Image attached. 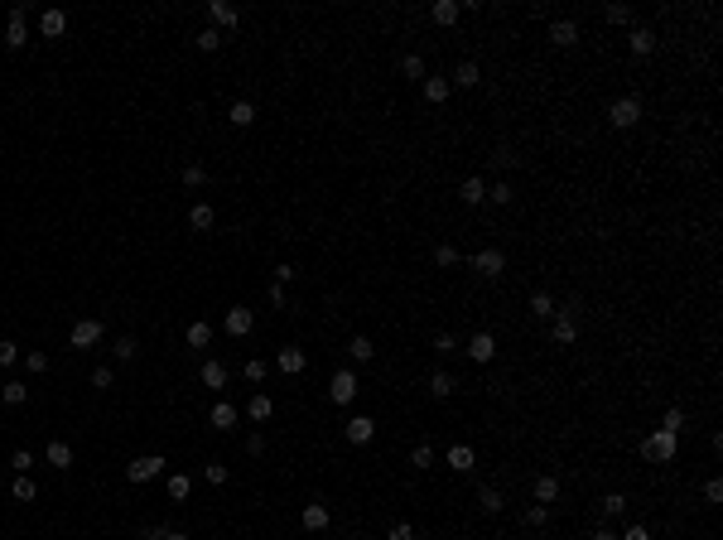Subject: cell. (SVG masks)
Segmentation results:
<instances>
[{"mask_svg": "<svg viewBox=\"0 0 723 540\" xmlns=\"http://www.w3.org/2000/svg\"><path fill=\"white\" fill-rule=\"evenodd\" d=\"M102 333H107V324H102V319H78V324L68 328V343H73L78 352H87V348H97V343H102Z\"/></svg>", "mask_w": 723, "mask_h": 540, "instance_id": "6da1fadb", "label": "cell"}, {"mask_svg": "<svg viewBox=\"0 0 723 540\" xmlns=\"http://www.w3.org/2000/svg\"><path fill=\"white\" fill-rule=\"evenodd\" d=\"M608 121H613L617 131H632V126L642 121V102H637V97H617L613 107H608Z\"/></svg>", "mask_w": 723, "mask_h": 540, "instance_id": "7a4b0ae2", "label": "cell"}, {"mask_svg": "<svg viewBox=\"0 0 723 540\" xmlns=\"http://www.w3.org/2000/svg\"><path fill=\"white\" fill-rule=\"evenodd\" d=\"M574 309H579V304H569V309H555V328H550V338H555L560 348L579 343V319H574Z\"/></svg>", "mask_w": 723, "mask_h": 540, "instance_id": "3957f363", "label": "cell"}, {"mask_svg": "<svg viewBox=\"0 0 723 540\" xmlns=\"http://www.w3.org/2000/svg\"><path fill=\"white\" fill-rule=\"evenodd\" d=\"M328 401L333 405H352L357 401V372H333V381H328Z\"/></svg>", "mask_w": 723, "mask_h": 540, "instance_id": "277c9868", "label": "cell"}, {"mask_svg": "<svg viewBox=\"0 0 723 540\" xmlns=\"http://www.w3.org/2000/svg\"><path fill=\"white\" fill-rule=\"evenodd\" d=\"M473 270H478L482 280H497V275L507 270V256H502V246H482L478 256H473Z\"/></svg>", "mask_w": 723, "mask_h": 540, "instance_id": "5b68a950", "label": "cell"}, {"mask_svg": "<svg viewBox=\"0 0 723 540\" xmlns=\"http://www.w3.org/2000/svg\"><path fill=\"white\" fill-rule=\"evenodd\" d=\"M222 328H227V338H246V333L256 328V309L232 304V309H227V319H222Z\"/></svg>", "mask_w": 723, "mask_h": 540, "instance_id": "8992f818", "label": "cell"}, {"mask_svg": "<svg viewBox=\"0 0 723 540\" xmlns=\"http://www.w3.org/2000/svg\"><path fill=\"white\" fill-rule=\"evenodd\" d=\"M642 454H646V459H651V463H670V459H675V434H666V430L646 434Z\"/></svg>", "mask_w": 723, "mask_h": 540, "instance_id": "52a82bcc", "label": "cell"}, {"mask_svg": "<svg viewBox=\"0 0 723 540\" xmlns=\"http://www.w3.org/2000/svg\"><path fill=\"white\" fill-rule=\"evenodd\" d=\"M164 473V459L160 454H140V459H131V468H126V478L131 483H155Z\"/></svg>", "mask_w": 723, "mask_h": 540, "instance_id": "ba28073f", "label": "cell"}, {"mask_svg": "<svg viewBox=\"0 0 723 540\" xmlns=\"http://www.w3.org/2000/svg\"><path fill=\"white\" fill-rule=\"evenodd\" d=\"M29 10H34V5H25V0L10 10V25H5V44H10V49H25V44H29V29H25Z\"/></svg>", "mask_w": 723, "mask_h": 540, "instance_id": "9c48e42d", "label": "cell"}, {"mask_svg": "<svg viewBox=\"0 0 723 540\" xmlns=\"http://www.w3.org/2000/svg\"><path fill=\"white\" fill-rule=\"evenodd\" d=\"M343 434H348V444L362 449V444H372V439H376V420H372V415H352Z\"/></svg>", "mask_w": 723, "mask_h": 540, "instance_id": "30bf717a", "label": "cell"}, {"mask_svg": "<svg viewBox=\"0 0 723 540\" xmlns=\"http://www.w3.org/2000/svg\"><path fill=\"white\" fill-rule=\"evenodd\" d=\"M468 357H473V362H482V367H487V362H492V357H497V338H492V333H487V328H482V333H473V338H468Z\"/></svg>", "mask_w": 723, "mask_h": 540, "instance_id": "8fae6325", "label": "cell"}, {"mask_svg": "<svg viewBox=\"0 0 723 540\" xmlns=\"http://www.w3.org/2000/svg\"><path fill=\"white\" fill-rule=\"evenodd\" d=\"M208 20H213V29L222 34V29H237L241 10H237V5H227V0H213V5H208Z\"/></svg>", "mask_w": 723, "mask_h": 540, "instance_id": "7c38bea8", "label": "cell"}, {"mask_svg": "<svg viewBox=\"0 0 723 540\" xmlns=\"http://www.w3.org/2000/svg\"><path fill=\"white\" fill-rule=\"evenodd\" d=\"M444 463H449L454 473H473V468H478V454H473V444H449Z\"/></svg>", "mask_w": 723, "mask_h": 540, "instance_id": "4fadbf2b", "label": "cell"}, {"mask_svg": "<svg viewBox=\"0 0 723 540\" xmlns=\"http://www.w3.org/2000/svg\"><path fill=\"white\" fill-rule=\"evenodd\" d=\"M44 463L58 468V473H68V468H73V444H68V439H54V444L44 449Z\"/></svg>", "mask_w": 723, "mask_h": 540, "instance_id": "5bb4252c", "label": "cell"}, {"mask_svg": "<svg viewBox=\"0 0 723 540\" xmlns=\"http://www.w3.org/2000/svg\"><path fill=\"white\" fill-rule=\"evenodd\" d=\"M275 367H280L285 377H299V372L309 367V357H304V348H280V357H275Z\"/></svg>", "mask_w": 723, "mask_h": 540, "instance_id": "9a60e30c", "label": "cell"}, {"mask_svg": "<svg viewBox=\"0 0 723 540\" xmlns=\"http://www.w3.org/2000/svg\"><path fill=\"white\" fill-rule=\"evenodd\" d=\"M550 44H555V49H574V44H579V25H574V20H555V25H550Z\"/></svg>", "mask_w": 723, "mask_h": 540, "instance_id": "2e32d148", "label": "cell"}, {"mask_svg": "<svg viewBox=\"0 0 723 540\" xmlns=\"http://www.w3.org/2000/svg\"><path fill=\"white\" fill-rule=\"evenodd\" d=\"M299 521H304V531H328V521H333V512H328L323 502H309V507L299 512Z\"/></svg>", "mask_w": 723, "mask_h": 540, "instance_id": "e0dca14e", "label": "cell"}, {"mask_svg": "<svg viewBox=\"0 0 723 540\" xmlns=\"http://www.w3.org/2000/svg\"><path fill=\"white\" fill-rule=\"evenodd\" d=\"M536 502H540V507L560 502V478H555V473H540V478H536Z\"/></svg>", "mask_w": 723, "mask_h": 540, "instance_id": "ac0fdd59", "label": "cell"}, {"mask_svg": "<svg viewBox=\"0 0 723 540\" xmlns=\"http://www.w3.org/2000/svg\"><path fill=\"white\" fill-rule=\"evenodd\" d=\"M246 415H251V420H256V425H266L270 415H275V401H270L266 391H256V396H251V401H246Z\"/></svg>", "mask_w": 723, "mask_h": 540, "instance_id": "d6986e66", "label": "cell"}, {"mask_svg": "<svg viewBox=\"0 0 723 540\" xmlns=\"http://www.w3.org/2000/svg\"><path fill=\"white\" fill-rule=\"evenodd\" d=\"M63 29H68V15H63V10H44V15H39V34H44V39H58Z\"/></svg>", "mask_w": 723, "mask_h": 540, "instance_id": "ffe728a7", "label": "cell"}, {"mask_svg": "<svg viewBox=\"0 0 723 540\" xmlns=\"http://www.w3.org/2000/svg\"><path fill=\"white\" fill-rule=\"evenodd\" d=\"M198 381H203L208 391H222V386H227V367H222V362L213 357V362H203V372H198Z\"/></svg>", "mask_w": 723, "mask_h": 540, "instance_id": "44dd1931", "label": "cell"}, {"mask_svg": "<svg viewBox=\"0 0 723 540\" xmlns=\"http://www.w3.org/2000/svg\"><path fill=\"white\" fill-rule=\"evenodd\" d=\"M213 222H217V213L208 208V203H193V208H188V227H193V232H213Z\"/></svg>", "mask_w": 723, "mask_h": 540, "instance_id": "7402d4cb", "label": "cell"}, {"mask_svg": "<svg viewBox=\"0 0 723 540\" xmlns=\"http://www.w3.org/2000/svg\"><path fill=\"white\" fill-rule=\"evenodd\" d=\"M449 92H454V82H449V78H425V102L444 107V102H449Z\"/></svg>", "mask_w": 723, "mask_h": 540, "instance_id": "603a6c76", "label": "cell"}, {"mask_svg": "<svg viewBox=\"0 0 723 540\" xmlns=\"http://www.w3.org/2000/svg\"><path fill=\"white\" fill-rule=\"evenodd\" d=\"M429 15H434V25H458L463 5H458V0H434V10H429Z\"/></svg>", "mask_w": 723, "mask_h": 540, "instance_id": "cb8c5ba5", "label": "cell"}, {"mask_svg": "<svg viewBox=\"0 0 723 540\" xmlns=\"http://www.w3.org/2000/svg\"><path fill=\"white\" fill-rule=\"evenodd\" d=\"M454 391H458L454 372H434V377H429V396H439V401H449Z\"/></svg>", "mask_w": 723, "mask_h": 540, "instance_id": "d4e9b609", "label": "cell"}, {"mask_svg": "<svg viewBox=\"0 0 723 540\" xmlns=\"http://www.w3.org/2000/svg\"><path fill=\"white\" fill-rule=\"evenodd\" d=\"M208 420H213V430H232V425H237V405H232V401H217Z\"/></svg>", "mask_w": 723, "mask_h": 540, "instance_id": "484cf974", "label": "cell"}, {"mask_svg": "<svg viewBox=\"0 0 723 540\" xmlns=\"http://www.w3.org/2000/svg\"><path fill=\"white\" fill-rule=\"evenodd\" d=\"M627 44H632V54H637V58H651V54H656V34H651V29H632V39H627Z\"/></svg>", "mask_w": 723, "mask_h": 540, "instance_id": "4316f807", "label": "cell"}, {"mask_svg": "<svg viewBox=\"0 0 723 540\" xmlns=\"http://www.w3.org/2000/svg\"><path fill=\"white\" fill-rule=\"evenodd\" d=\"M184 338H188V348H208V343H213V324H203V319H193V324H188V333H184Z\"/></svg>", "mask_w": 723, "mask_h": 540, "instance_id": "83f0119b", "label": "cell"}, {"mask_svg": "<svg viewBox=\"0 0 723 540\" xmlns=\"http://www.w3.org/2000/svg\"><path fill=\"white\" fill-rule=\"evenodd\" d=\"M598 512L608 516V521H617V516L627 512V497H622V492H608V497H598Z\"/></svg>", "mask_w": 723, "mask_h": 540, "instance_id": "f1b7e54d", "label": "cell"}, {"mask_svg": "<svg viewBox=\"0 0 723 540\" xmlns=\"http://www.w3.org/2000/svg\"><path fill=\"white\" fill-rule=\"evenodd\" d=\"M0 401H5V405H25L29 401V386H25V381H5V386H0Z\"/></svg>", "mask_w": 723, "mask_h": 540, "instance_id": "f546056e", "label": "cell"}, {"mask_svg": "<svg viewBox=\"0 0 723 540\" xmlns=\"http://www.w3.org/2000/svg\"><path fill=\"white\" fill-rule=\"evenodd\" d=\"M348 352H352V362H372V357H376V343H372V338H362V333H357V338H352V343H348Z\"/></svg>", "mask_w": 723, "mask_h": 540, "instance_id": "4dcf8cb0", "label": "cell"}, {"mask_svg": "<svg viewBox=\"0 0 723 540\" xmlns=\"http://www.w3.org/2000/svg\"><path fill=\"white\" fill-rule=\"evenodd\" d=\"M478 82H482V68H478V63H458L454 87H478Z\"/></svg>", "mask_w": 723, "mask_h": 540, "instance_id": "1f68e13d", "label": "cell"}, {"mask_svg": "<svg viewBox=\"0 0 723 540\" xmlns=\"http://www.w3.org/2000/svg\"><path fill=\"white\" fill-rule=\"evenodd\" d=\"M531 309H536V319H555V309H560V304L545 295V290H536V295H531Z\"/></svg>", "mask_w": 723, "mask_h": 540, "instance_id": "d6a6232c", "label": "cell"}, {"mask_svg": "<svg viewBox=\"0 0 723 540\" xmlns=\"http://www.w3.org/2000/svg\"><path fill=\"white\" fill-rule=\"evenodd\" d=\"M188 492H193V478H188V473H174V478H169V497H174V502H188Z\"/></svg>", "mask_w": 723, "mask_h": 540, "instance_id": "836d02e7", "label": "cell"}, {"mask_svg": "<svg viewBox=\"0 0 723 540\" xmlns=\"http://www.w3.org/2000/svg\"><path fill=\"white\" fill-rule=\"evenodd\" d=\"M478 507L487 516H497V512H502V492H497V487H482V492H478Z\"/></svg>", "mask_w": 723, "mask_h": 540, "instance_id": "e575fe53", "label": "cell"}, {"mask_svg": "<svg viewBox=\"0 0 723 540\" xmlns=\"http://www.w3.org/2000/svg\"><path fill=\"white\" fill-rule=\"evenodd\" d=\"M193 44H198L203 54H217V49H222V34H217V29L208 25V29H198V39H193Z\"/></svg>", "mask_w": 723, "mask_h": 540, "instance_id": "d590c367", "label": "cell"}, {"mask_svg": "<svg viewBox=\"0 0 723 540\" xmlns=\"http://www.w3.org/2000/svg\"><path fill=\"white\" fill-rule=\"evenodd\" d=\"M661 430H666V434H680V430H685V410H680V405H670L666 415H661Z\"/></svg>", "mask_w": 723, "mask_h": 540, "instance_id": "8d00e7d4", "label": "cell"}, {"mask_svg": "<svg viewBox=\"0 0 723 540\" xmlns=\"http://www.w3.org/2000/svg\"><path fill=\"white\" fill-rule=\"evenodd\" d=\"M401 73H405V78H420V82L429 78V73H425V58H420V54H405L401 58Z\"/></svg>", "mask_w": 723, "mask_h": 540, "instance_id": "74e56055", "label": "cell"}, {"mask_svg": "<svg viewBox=\"0 0 723 540\" xmlns=\"http://www.w3.org/2000/svg\"><path fill=\"white\" fill-rule=\"evenodd\" d=\"M227 116H232V126H251V121H256V107H251V102H232Z\"/></svg>", "mask_w": 723, "mask_h": 540, "instance_id": "f35d334b", "label": "cell"}, {"mask_svg": "<svg viewBox=\"0 0 723 540\" xmlns=\"http://www.w3.org/2000/svg\"><path fill=\"white\" fill-rule=\"evenodd\" d=\"M482 198H487V184H482V179H463V203L473 208V203H482Z\"/></svg>", "mask_w": 723, "mask_h": 540, "instance_id": "ab89813d", "label": "cell"}, {"mask_svg": "<svg viewBox=\"0 0 723 540\" xmlns=\"http://www.w3.org/2000/svg\"><path fill=\"white\" fill-rule=\"evenodd\" d=\"M458 261H463V256H458V246H449V242H444V246H434V266H444V270H449V266H458Z\"/></svg>", "mask_w": 723, "mask_h": 540, "instance_id": "60d3db41", "label": "cell"}, {"mask_svg": "<svg viewBox=\"0 0 723 540\" xmlns=\"http://www.w3.org/2000/svg\"><path fill=\"white\" fill-rule=\"evenodd\" d=\"M487 198H492L497 208H507V203H511V198H516V193H511V184H507V179H497V184L487 189Z\"/></svg>", "mask_w": 723, "mask_h": 540, "instance_id": "b9f144b4", "label": "cell"}, {"mask_svg": "<svg viewBox=\"0 0 723 540\" xmlns=\"http://www.w3.org/2000/svg\"><path fill=\"white\" fill-rule=\"evenodd\" d=\"M10 497H15V502H34V497H39V487L29 483V478H15V487H10Z\"/></svg>", "mask_w": 723, "mask_h": 540, "instance_id": "7bdbcfd3", "label": "cell"}, {"mask_svg": "<svg viewBox=\"0 0 723 540\" xmlns=\"http://www.w3.org/2000/svg\"><path fill=\"white\" fill-rule=\"evenodd\" d=\"M410 463H415L420 473H425V468H434V449H429V444H415V449H410Z\"/></svg>", "mask_w": 723, "mask_h": 540, "instance_id": "ee69618b", "label": "cell"}, {"mask_svg": "<svg viewBox=\"0 0 723 540\" xmlns=\"http://www.w3.org/2000/svg\"><path fill=\"white\" fill-rule=\"evenodd\" d=\"M34 463H39V459H34L29 449H15V454H10V468H15L20 478H25V473H29V468H34Z\"/></svg>", "mask_w": 723, "mask_h": 540, "instance_id": "f6af8a7d", "label": "cell"}, {"mask_svg": "<svg viewBox=\"0 0 723 540\" xmlns=\"http://www.w3.org/2000/svg\"><path fill=\"white\" fill-rule=\"evenodd\" d=\"M184 184L188 189H203V184H208V169H203V164H184Z\"/></svg>", "mask_w": 723, "mask_h": 540, "instance_id": "bcb514c9", "label": "cell"}, {"mask_svg": "<svg viewBox=\"0 0 723 540\" xmlns=\"http://www.w3.org/2000/svg\"><path fill=\"white\" fill-rule=\"evenodd\" d=\"M203 478H208L213 487H222L227 478H232V468H227V463H208V468H203Z\"/></svg>", "mask_w": 723, "mask_h": 540, "instance_id": "7dc6e473", "label": "cell"}, {"mask_svg": "<svg viewBox=\"0 0 723 540\" xmlns=\"http://www.w3.org/2000/svg\"><path fill=\"white\" fill-rule=\"evenodd\" d=\"M603 20H608V25H632V10H627V5H608Z\"/></svg>", "mask_w": 723, "mask_h": 540, "instance_id": "c3c4849f", "label": "cell"}, {"mask_svg": "<svg viewBox=\"0 0 723 540\" xmlns=\"http://www.w3.org/2000/svg\"><path fill=\"white\" fill-rule=\"evenodd\" d=\"M434 352H439V357H454V352H458V338H454V333H439V338H434Z\"/></svg>", "mask_w": 723, "mask_h": 540, "instance_id": "681fc988", "label": "cell"}, {"mask_svg": "<svg viewBox=\"0 0 723 540\" xmlns=\"http://www.w3.org/2000/svg\"><path fill=\"white\" fill-rule=\"evenodd\" d=\"M135 352H140V343H135V338H116V362H131Z\"/></svg>", "mask_w": 723, "mask_h": 540, "instance_id": "f907efd6", "label": "cell"}, {"mask_svg": "<svg viewBox=\"0 0 723 540\" xmlns=\"http://www.w3.org/2000/svg\"><path fill=\"white\" fill-rule=\"evenodd\" d=\"M25 367L34 372V377H44V372H49V357H44V352H25Z\"/></svg>", "mask_w": 723, "mask_h": 540, "instance_id": "816d5d0a", "label": "cell"}, {"mask_svg": "<svg viewBox=\"0 0 723 540\" xmlns=\"http://www.w3.org/2000/svg\"><path fill=\"white\" fill-rule=\"evenodd\" d=\"M241 377H246V381H266V362H261V357H251V362L241 367Z\"/></svg>", "mask_w": 723, "mask_h": 540, "instance_id": "f5cc1de1", "label": "cell"}, {"mask_svg": "<svg viewBox=\"0 0 723 540\" xmlns=\"http://www.w3.org/2000/svg\"><path fill=\"white\" fill-rule=\"evenodd\" d=\"M145 540H188V531H174V526H155Z\"/></svg>", "mask_w": 723, "mask_h": 540, "instance_id": "db71d44e", "label": "cell"}, {"mask_svg": "<svg viewBox=\"0 0 723 540\" xmlns=\"http://www.w3.org/2000/svg\"><path fill=\"white\" fill-rule=\"evenodd\" d=\"M545 521H550V507H540V502L526 507V526H545Z\"/></svg>", "mask_w": 723, "mask_h": 540, "instance_id": "11a10c76", "label": "cell"}, {"mask_svg": "<svg viewBox=\"0 0 723 540\" xmlns=\"http://www.w3.org/2000/svg\"><path fill=\"white\" fill-rule=\"evenodd\" d=\"M386 540H415V526H410V521H396V526L386 531Z\"/></svg>", "mask_w": 723, "mask_h": 540, "instance_id": "9f6ffc18", "label": "cell"}, {"mask_svg": "<svg viewBox=\"0 0 723 540\" xmlns=\"http://www.w3.org/2000/svg\"><path fill=\"white\" fill-rule=\"evenodd\" d=\"M15 362H20V348H15V343H5V338H0V367H15Z\"/></svg>", "mask_w": 723, "mask_h": 540, "instance_id": "6f0895ef", "label": "cell"}, {"mask_svg": "<svg viewBox=\"0 0 723 540\" xmlns=\"http://www.w3.org/2000/svg\"><path fill=\"white\" fill-rule=\"evenodd\" d=\"M111 381H116V372H111V367H97V372H92V386H97V391H107Z\"/></svg>", "mask_w": 723, "mask_h": 540, "instance_id": "680465c9", "label": "cell"}, {"mask_svg": "<svg viewBox=\"0 0 723 540\" xmlns=\"http://www.w3.org/2000/svg\"><path fill=\"white\" fill-rule=\"evenodd\" d=\"M617 540H651V531H646V526H627Z\"/></svg>", "mask_w": 723, "mask_h": 540, "instance_id": "91938a15", "label": "cell"}, {"mask_svg": "<svg viewBox=\"0 0 723 540\" xmlns=\"http://www.w3.org/2000/svg\"><path fill=\"white\" fill-rule=\"evenodd\" d=\"M270 309H285V285H280V280L270 285Z\"/></svg>", "mask_w": 723, "mask_h": 540, "instance_id": "94428289", "label": "cell"}, {"mask_svg": "<svg viewBox=\"0 0 723 540\" xmlns=\"http://www.w3.org/2000/svg\"><path fill=\"white\" fill-rule=\"evenodd\" d=\"M704 497H709V502H719V497H723V483H719V478H709V483H704Z\"/></svg>", "mask_w": 723, "mask_h": 540, "instance_id": "6125c7cd", "label": "cell"}, {"mask_svg": "<svg viewBox=\"0 0 723 540\" xmlns=\"http://www.w3.org/2000/svg\"><path fill=\"white\" fill-rule=\"evenodd\" d=\"M246 454H266V434H251L246 439Z\"/></svg>", "mask_w": 723, "mask_h": 540, "instance_id": "be15d7a7", "label": "cell"}, {"mask_svg": "<svg viewBox=\"0 0 723 540\" xmlns=\"http://www.w3.org/2000/svg\"><path fill=\"white\" fill-rule=\"evenodd\" d=\"M295 275H299L295 266H275V280H280V285H290V280H295Z\"/></svg>", "mask_w": 723, "mask_h": 540, "instance_id": "e7e4bbea", "label": "cell"}, {"mask_svg": "<svg viewBox=\"0 0 723 540\" xmlns=\"http://www.w3.org/2000/svg\"><path fill=\"white\" fill-rule=\"evenodd\" d=\"M492 160H497V169H511V164H516V155H511V150H497Z\"/></svg>", "mask_w": 723, "mask_h": 540, "instance_id": "03108f58", "label": "cell"}, {"mask_svg": "<svg viewBox=\"0 0 723 540\" xmlns=\"http://www.w3.org/2000/svg\"><path fill=\"white\" fill-rule=\"evenodd\" d=\"M593 540H617V531H613V526H598V531H593Z\"/></svg>", "mask_w": 723, "mask_h": 540, "instance_id": "003e7915", "label": "cell"}]
</instances>
